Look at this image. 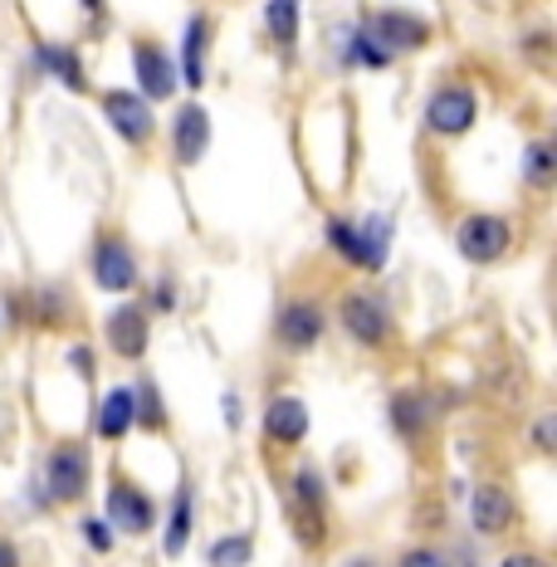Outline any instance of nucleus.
<instances>
[{
	"label": "nucleus",
	"mask_w": 557,
	"mask_h": 567,
	"mask_svg": "<svg viewBox=\"0 0 557 567\" xmlns=\"http://www.w3.org/2000/svg\"><path fill=\"white\" fill-rule=\"evenodd\" d=\"M328 240L342 259L362 269H382L386 265V250H391V220L386 216H367L362 226H348V220H333L328 226Z\"/></svg>",
	"instance_id": "f257e3e1"
},
{
	"label": "nucleus",
	"mask_w": 557,
	"mask_h": 567,
	"mask_svg": "<svg viewBox=\"0 0 557 567\" xmlns=\"http://www.w3.org/2000/svg\"><path fill=\"white\" fill-rule=\"evenodd\" d=\"M89 451L84 445H54L50 460H44V489H50L54 504H74L84 499L89 489Z\"/></svg>",
	"instance_id": "f03ea898"
},
{
	"label": "nucleus",
	"mask_w": 557,
	"mask_h": 567,
	"mask_svg": "<svg viewBox=\"0 0 557 567\" xmlns=\"http://www.w3.org/2000/svg\"><path fill=\"white\" fill-rule=\"evenodd\" d=\"M474 113H479L474 93L465 84H445V89L431 93V103H425V127L441 137H460L474 127Z\"/></svg>",
	"instance_id": "7ed1b4c3"
},
{
	"label": "nucleus",
	"mask_w": 557,
	"mask_h": 567,
	"mask_svg": "<svg viewBox=\"0 0 557 567\" xmlns=\"http://www.w3.org/2000/svg\"><path fill=\"white\" fill-rule=\"evenodd\" d=\"M455 245L470 265H494V259H504V250L514 245V235H508V226L499 216H470L465 226H460Z\"/></svg>",
	"instance_id": "20e7f679"
},
{
	"label": "nucleus",
	"mask_w": 557,
	"mask_h": 567,
	"mask_svg": "<svg viewBox=\"0 0 557 567\" xmlns=\"http://www.w3.org/2000/svg\"><path fill=\"white\" fill-rule=\"evenodd\" d=\"M93 279L109 293H133L137 289V259L127 250V240L117 235H103L99 250H93Z\"/></svg>",
	"instance_id": "39448f33"
},
{
	"label": "nucleus",
	"mask_w": 557,
	"mask_h": 567,
	"mask_svg": "<svg viewBox=\"0 0 557 567\" xmlns=\"http://www.w3.org/2000/svg\"><path fill=\"white\" fill-rule=\"evenodd\" d=\"M103 117L113 123V133L117 137H127V142H147L152 137V109H147V99L142 93H127V89H109L103 93Z\"/></svg>",
	"instance_id": "423d86ee"
},
{
	"label": "nucleus",
	"mask_w": 557,
	"mask_h": 567,
	"mask_svg": "<svg viewBox=\"0 0 557 567\" xmlns=\"http://www.w3.org/2000/svg\"><path fill=\"white\" fill-rule=\"evenodd\" d=\"M367 34H372L386 54H396V50L406 54V50H421V44L431 40V25H425L421 16H411V10H382Z\"/></svg>",
	"instance_id": "0eeeda50"
},
{
	"label": "nucleus",
	"mask_w": 557,
	"mask_h": 567,
	"mask_svg": "<svg viewBox=\"0 0 557 567\" xmlns=\"http://www.w3.org/2000/svg\"><path fill=\"white\" fill-rule=\"evenodd\" d=\"M133 64H137V89L142 99H172L176 93V64L167 59V50L152 40L133 44Z\"/></svg>",
	"instance_id": "6e6552de"
},
{
	"label": "nucleus",
	"mask_w": 557,
	"mask_h": 567,
	"mask_svg": "<svg viewBox=\"0 0 557 567\" xmlns=\"http://www.w3.org/2000/svg\"><path fill=\"white\" fill-rule=\"evenodd\" d=\"M172 147H176V162H182V167H196V162L206 157V147H210V113L200 109V103H186V109L176 113Z\"/></svg>",
	"instance_id": "1a4fd4ad"
},
{
	"label": "nucleus",
	"mask_w": 557,
	"mask_h": 567,
	"mask_svg": "<svg viewBox=\"0 0 557 567\" xmlns=\"http://www.w3.org/2000/svg\"><path fill=\"white\" fill-rule=\"evenodd\" d=\"M338 318H342V328L362 342V348H377V342L386 338V328H391L386 309L377 299H367V293H348V299H342V309H338Z\"/></svg>",
	"instance_id": "9d476101"
},
{
	"label": "nucleus",
	"mask_w": 557,
	"mask_h": 567,
	"mask_svg": "<svg viewBox=\"0 0 557 567\" xmlns=\"http://www.w3.org/2000/svg\"><path fill=\"white\" fill-rule=\"evenodd\" d=\"M514 499H508V489H499V484H479V489L470 494V524L474 534H504L508 524H514Z\"/></svg>",
	"instance_id": "9b49d317"
},
{
	"label": "nucleus",
	"mask_w": 557,
	"mask_h": 567,
	"mask_svg": "<svg viewBox=\"0 0 557 567\" xmlns=\"http://www.w3.org/2000/svg\"><path fill=\"white\" fill-rule=\"evenodd\" d=\"M109 518L123 528V534H147L152 518H157V509H152V499L137 489V484L117 480L109 489Z\"/></svg>",
	"instance_id": "f8f14e48"
},
{
	"label": "nucleus",
	"mask_w": 557,
	"mask_h": 567,
	"mask_svg": "<svg viewBox=\"0 0 557 567\" xmlns=\"http://www.w3.org/2000/svg\"><path fill=\"white\" fill-rule=\"evenodd\" d=\"M109 342H113V352L117 358H127V362H137L142 352H147V333H152V323H147V313L137 309V303H127V309H113L109 313Z\"/></svg>",
	"instance_id": "ddd939ff"
},
{
	"label": "nucleus",
	"mask_w": 557,
	"mask_h": 567,
	"mask_svg": "<svg viewBox=\"0 0 557 567\" xmlns=\"http://www.w3.org/2000/svg\"><path fill=\"white\" fill-rule=\"evenodd\" d=\"M323 338V309L318 303H283V313H279V342L283 348H293V352H308L313 342Z\"/></svg>",
	"instance_id": "4468645a"
},
{
	"label": "nucleus",
	"mask_w": 557,
	"mask_h": 567,
	"mask_svg": "<svg viewBox=\"0 0 557 567\" xmlns=\"http://www.w3.org/2000/svg\"><path fill=\"white\" fill-rule=\"evenodd\" d=\"M265 435L275 445H299L308 435V406L299 396H275L265 411Z\"/></svg>",
	"instance_id": "2eb2a0df"
},
{
	"label": "nucleus",
	"mask_w": 557,
	"mask_h": 567,
	"mask_svg": "<svg viewBox=\"0 0 557 567\" xmlns=\"http://www.w3.org/2000/svg\"><path fill=\"white\" fill-rule=\"evenodd\" d=\"M133 425H137V392L133 386H113L99 411V435L103 441H123Z\"/></svg>",
	"instance_id": "dca6fc26"
},
{
	"label": "nucleus",
	"mask_w": 557,
	"mask_h": 567,
	"mask_svg": "<svg viewBox=\"0 0 557 567\" xmlns=\"http://www.w3.org/2000/svg\"><path fill=\"white\" fill-rule=\"evenodd\" d=\"M206 40H210V25L196 16L192 25H186V44H182V54H186V89L206 84Z\"/></svg>",
	"instance_id": "f3484780"
},
{
	"label": "nucleus",
	"mask_w": 557,
	"mask_h": 567,
	"mask_svg": "<svg viewBox=\"0 0 557 567\" xmlns=\"http://www.w3.org/2000/svg\"><path fill=\"white\" fill-rule=\"evenodd\" d=\"M186 538H192V484H182L172 499V518H167V538H162V548H167V558L186 548Z\"/></svg>",
	"instance_id": "a211bd4d"
},
{
	"label": "nucleus",
	"mask_w": 557,
	"mask_h": 567,
	"mask_svg": "<svg viewBox=\"0 0 557 567\" xmlns=\"http://www.w3.org/2000/svg\"><path fill=\"white\" fill-rule=\"evenodd\" d=\"M40 69L54 79H64L74 93H84V74H79V59L69 44H40Z\"/></svg>",
	"instance_id": "6ab92c4d"
},
{
	"label": "nucleus",
	"mask_w": 557,
	"mask_h": 567,
	"mask_svg": "<svg viewBox=\"0 0 557 567\" xmlns=\"http://www.w3.org/2000/svg\"><path fill=\"white\" fill-rule=\"evenodd\" d=\"M265 20H269V34H275L283 50L299 40V0H269Z\"/></svg>",
	"instance_id": "aec40b11"
},
{
	"label": "nucleus",
	"mask_w": 557,
	"mask_h": 567,
	"mask_svg": "<svg viewBox=\"0 0 557 567\" xmlns=\"http://www.w3.org/2000/svg\"><path fill=\"white\" fill-rule=\"evenodd\" d=\"M391 425H396L401 435H421L425 431V401L411 396V392H396L391 396Z\"/></svg>",
	"instance_id": "412c9836"
},
{
	"label": "nucleus",
	"mask_w": 557,
	"mask_h": 567,
	"mask_svg": "<svg viewBox=\"0 0 557 567\" xmlns=\"http://www.w3.org/2000/svg\"><path fill=\"white\" fill-rule=\"evenodd\" d=\"M250 538H240V534H230V538H220L216 548H210V567H245L250 563Z\"/></svg>",
	"instance_id": "4be33fe9"
},
{
	"label": "nucleus",
	"mask_w": 557,
	"mask_h": 567,
	"mask_svg": "<svg viewBox=\"0 0 557 567\" xmlns=\"http://www.w3.org/2000/svg\"><path fill=\"white\" fill-rule=\"evenodd\" d=\"M386 59H391V54H386L382 44H377L367 30H358V34L348 40V64H372V69H382Z\"/></svg>",
	"instance_id": "5701e85b"
},
{
	"label": "nucleus",
	"mask_w": 557,
	"mask_h": 567,
	"mask_svg": "<svg viewBox=\"0 0 557 567\" xmlns=\"http://www.w3.org/2000/svg\"><path fill=\"white\" fill-rule=\"evenodd\" d=\"M524 176H528L533 186H553L557 167H553V147H548V142H533V147H528V167H524Z\"/></svg>",
	"instance_id": "b1692460"
},
{
	"label": "nucleus",
	"mask_w": 557,
	"mask_h": 567,
	"mask_svg": "<svg viewBox=\"0 0 557 567\" xmlns=\"http://www.w3.org/2000/svg\"><path fill=\"white\" fill-rule=\"evenodd\" d=\"M401 567H450V558L445 553H435V548H416V553L401 558Z\"/></svg>",
	"instance_id": "393cba45"
},
{
	"label": "nucleus",
	"mask_w": 557,
	"mask_h": 567,
	"mask_svg": "<svg viewBox=\"0 0 557 567\" xmlns=\"http://www.w3.org/2000/svg\"><path fill=\"white\" fill-rule=\"evenodd\" d=\"M533 441H538L543 455H553V451H557V416H543L538 431H533Z\"/></svg>",
	"instance_id": "a878e982"
},
{
	"label": "nucleus",
	"mask_w": 557,
	"mask_h": 567,
	"mask_svg": "<svg viewBox=\"0 0 557 567\" xmlns=\"http://www.w3.org/2000/svg\"><path fill=\"white\" fill-rule=\"evenodd\" d=\"M84 538H89V543H93V548H99V553H109V548H113V534H109V528L99 524V518H84Z\"/></svg>",
	"instance_id": "bb28decb"
},
{
	"label": "nucleus",
	"mask_w": 557,
	"mask_h": 567,
	"mask_svg": "<svg viewBox=\"0 0 557 567\" xmlns=\"http://www.w3.org/2000/svg\"><path fill=\"white\" fill-rule=\"evenodd\" d=\"M69 362H74L79 377H89V382H93V352L89 348H74V352H69Z\"/></svg>",
	"instance_id": "cd10ccee"
},
{
	"label": "nucleus",
	"mask_w": 557,
	"mask_h": 567,
	"mask_svg": "<svg viewBox=\"0 0 557 567\" xmlns=\"http://www.w3.org/2000/svg\"><path fill=\"white\" fill-rule=\"evenodd\" d=\"M152 303H157V309H176V289H172L167 279H162L157 289H152Z\"/></svg>",
	"instance_id": "c85d7f7f"
},
{
	"label": "nucleus",
	"mask_w": 557,
	"mask_h": 567,
	"mask_svg": "<svg viewBox=\"0 0 557 567\" xmlns=\"http://www.w3.org/2000/svg\"><path fill=\"white\" fill-rule=\"evenodd\" d=\"M504 567H548V558H538V553H508Z\"/></svg>",
	"instance_id": "c756f323"
},
{
	"label": "nucleus",
	"mask_w": 557,
	"mask_h": 567,
	"mask_svg": "<svg viewBox=\"0 0 557 567\" xmlns=\"http://www.w3.org/2000/svg\"><path fill=\"white\" fill-rule=\"evenodd\" d=\"M0 567H20V558H16V548H10V543H0Z\"/></svg>",
	"instance_id": "7c9ffc66"
},
{
	"label": "nucleus",
	"mask_w": 557,
	"mask_h": 567,
	"mask_svg": "<svg viewBox=\"0 0 557 567\" xmlns=\"http://www.w3.org/2000/svg\"><path fill=\"white\" fill-rule=\"evenodd\" d=\"M84 10H89L93 20H99V16H103V0H84Z\"/></svg>",
	"instance_id": "2f4dec72"
},
{
	"label": "nucleus",
	"mask_w": 557,
	"mask_h": 567,
	"mask_svg": "<svg viewBox=\"0 0 557 567\" xmlns=\"http://www.w3.org/2000/svg\"><path fill=\"white\" fill-rule=\"evenodd\" d=\"M348 567H372V563H348Z\"/></svg>",
	"instance_id": "473e14b6"
}]
</instances>
